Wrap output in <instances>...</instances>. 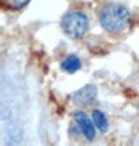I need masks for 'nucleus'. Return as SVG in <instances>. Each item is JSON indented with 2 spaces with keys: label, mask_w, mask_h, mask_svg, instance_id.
I'll list each match as a JSON object with an SVG mask.
<instances>
[{
  "label": "nucleus",
  "mask_w": 139,
  "mask_h": 146,
  "mask_svg": "<svg viewBox=\"0 0 139 146\" xmlns=\"http://www.w3.org/2000/svg\"><path fill=\"white\" fill-rule=\"evenodd\" d=\"M130 23V11L120 3H109L99 12V24L111 35H117L127 29Z\"/></svg>",
  "instance_id": "nucleus-1"
},
{
  "label": "nucleus",
  "mask_w": 139,
  "mask_h": 146,
  "mask_svg": "<svg viewBox=\"0 0 139 146\" xmlns=\"http://www.w3.org/2000/svg\"><path fill=\"white\" fill-rule=\"evenodd\" d=\"M61 30L70 39H82L90 29V19L87 14L78 9L67 11L61 18Z\"/></svg>",
  "instance_id": "nucleus-2"
},
{
  "label": "nucleus",
  "mask_w": 139,
  "mask_h": 146,
  "mask_svg": "<svg viewBox=\"0 0 139 146\" xmlns=\"http://www.w3.org/2000/svg\"><path fill=\"white\" fill-rule=\"evenodd\" d=\"M97 100V87L94 84H87L72 94V103L76 108H88Z\"/></svg>",
  "instance_id": "nucleus-3"
},
{
  "label": "nucleus",
  "mask_w": 139,
  "mask_h": 146,
  "mask_svg": "<svg viewBox=\"0 0 139 146\" xmlns=\"http://www.w3.org/2000/svg\"><path fill=\"white\" fill-rule=\"evenodd\" d=\"M74 119L78 122L79 128L82 131V136L85 137L87 142H93L96 137V125L93 122V118H90L88 115H85L82 110H76L74 112Z\"/></svg>",
  "instance_id": "nucleus-4"
},
{
  "label": "nucleus",
  "mask_w": 139,
  "mask_h": 146,
  "mask_svg": "<svg viewBox=\"0 0 139 146\" xmlns=\"http://www.w3.org/2000/svg\"><path fill=\"white\" fill-rule=\"evenodd\" d=\"M81 67H82V61H81V58H79L76 54L66 55L61 60V63H60L61 72L67 73V75H74V73H76L78 70H81Z\"/></svg>",
  "instance_id": "nucleus-5"
},
{
  "label": "nucleus",
  "mask_w": 139,
  "mask_h": 146,
  "mask_svg": "<svg viewBox=\"0 0 139 146\" xmlns=\"http://www.w3.org/2000/svg\"><path fill=\"white\" fill-rule=\"evenodd\" d=\"M91 118H93V122H94L96 128H97L99 131H102V133H106V131H108V128H109V121H108L106 115H105L102 110L94 109V110L91 112Z\"/></svg>",
  "instance_id": "nucleus-6"
},
{
  "label": "nucleus",
  "mask_w": 139,
  "mask_h": 146,
  "mask_svg": "<svg viewBox=\"0 0 139 146\" xmlns=\"http://www.w3.org/2000/svg\"><path fill=\"white\" fill-rule=\"evenodd\" d=\"M0 3H2V8L6 11H19L25 8L30 3V0H0Z\"/></svg>",
  "instance_id": "nucleus-7"
},
{
  "label": "nucleus",
  "mask_w": 139,
  "mask_h": 146,
  "mask_svg": "<svg viewBox=\"0 0 139 146\" xmlns=\"http://www.w3.org/2000/svg\"><path fill=\"white\" fill-rule=\"evenodd\" d=\"M69 131H70V134L74 136V137H78L79 134H82V131H81V128H79V125H78V122L75 121V119L70 124V130Z\"/></svg>",
  "instance_id": "nucleus-8"
}]
</instances>
